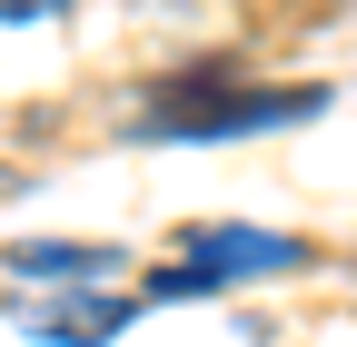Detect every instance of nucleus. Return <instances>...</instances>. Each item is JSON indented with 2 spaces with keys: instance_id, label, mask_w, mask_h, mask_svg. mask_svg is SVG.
I'll use <instances>...</instances> for the list:
<instances>
[{
  "instance_id": "nucleus-3",
  "label": "nucleus",
  "mask_w": 357,
  "mask_h": 347,
  "mask_svg": "<svg viewBox=\"0 0 357 347\" xmlns=\"http://www.w3.org/2000/svg\"><path fill=\"white\" fill-rule=\"evenodd\" d=\"M10 268L20 278H119V258L109 248H10Z\"/></svg>"
},
{
  "instance_id": "nucleus-2",
  "label": "nucleus",
  "mask_w": 357,
  "mask_h": 347,
  "mask_svg": "<svg viewBox=\"0 0 357 347\" xmlns=\"http://www.w3.org/2000/svg\"><path fill=\"white\" fill-rule=\"evenodd\" d=\"M298 238H258V229H208L189 258H178V268L159 278V298H189V288H229L238 268H298Z\"/></svg>"
},
{
  "instance_id": "nucleus-1",
  "label": "nucleus",
  "mask_w": 357,
  "mask_h": 347,
  "mask_svg": "<svg viewBox=\"0 0 357 347\" xmlns=\"http://www.w3.org/2000/svg\"><path fill=\"white\" fill-rule=\"evenodd\" d=\"M328 90H229V79H178L149 100V139H229V129H268V119H307Z\"/></svg>"
},
{
  "instance_id": "nucleus-4",
  "label": "nucleus",
  "mask_w": 357,
  "mask_h": 347,
  "mask_svg": "<svg viewBox=\"0 0 357 347\" xmlns=\"http://www.w3.org/2000/svg\"><path fill=\"white\" fill-rule=\"evenodd\" d=\"M50 10H70V0H0V20H50Z\"/></svg>"
}]
</instances>
